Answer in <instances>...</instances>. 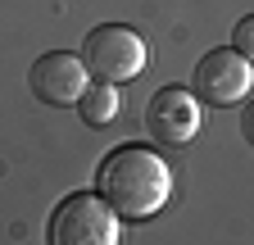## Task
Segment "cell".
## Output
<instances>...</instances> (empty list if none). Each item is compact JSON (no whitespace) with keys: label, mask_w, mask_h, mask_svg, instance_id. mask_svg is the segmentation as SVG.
<instances>
[{"label":"cell","mask_w":254,"mask_h":245,"mask_svg":"<svg viewBox=\"0 0 254 245\" xmlns=\"http://www.w3.org/2000/svg\"><path fill=\"white\" fill-rule=\"evenodd\" d=\"M145 127L159 145H186L200 132V96L186 86H159L145 105Z\"/></svg>","instance_id":"cell-6"},{"label":"cell","mask_w":254,"mask_h":245,"mask_svg":"<svg viewBox=\"0 0 254 245\" xmlns=\"http://www.w3.org/2000/svg\"><path fill=\"white\" fill-rule=\"evenodd\" d=\"M95 191L118 209V218L145 223V218H154V213L168 204L173 173L159 159V150H150L141 141H127V145L109 150L100 159V168H95Z\"/></svg>","instance_id":"cell-1"},{"label":"cell","mask_w":254,"mask_h":245,"mask_svg":"<svg viewBox=\"0 0 254 245\" xmlns=\"http://www.w3.org/2000/svg\"><path fill=\"white\" fill-rule=\"evenodd\" d=\"M123 109V96H118V82H91L86 96L77 100V114L86 127H109Z\"/></svg>","instance_id":"cell-7"},{"label":"cell","mask_w":254,"mask_h":245,"mask_svg":"<svg viewBox=\"0 0 254 245\" xmlns=\"http://www.w3.org/2000/svg\"><path fill=\"white\" fill-rule=\"evenodd\" d=\"M232 46H236L245 59H254V14H245V18L236 23V32H232Z\"/></svg>","instance_id":"cell-8"},{"label":"cell","mask_w":254,"mask_h":245,"mask_svg":"<svg viewBox=\"0 0 254 245\" xmlns=\"http://www.w3.org/2000/svg\"><path fill=\"white\" fill-rule=\"evenodd\" d=\"M254 86V59H245L236 46L227 50H204L195 73H190V91L200 96V105H213V109H227V105H241Z\"/></svg>","instance_id":"cell-4"},{"label":"cell","mask_w":254,"mask_h":245,"mask_svg":"<svg viewBox=\"0 0 254 245\" xmlns=\"http://www.w3.org/2000/svg\"><path fill=\"white\" fill-rule=\"evenodd\" d=\"M50 245H118V209L95 191H77V195H64L50 213V227H46Z\"/></svg>","instance_id":"cell-2"},{"label":"cell","mask_w":254,"mask_h":245,"mask_svg":"<svg viewBox=\"0 0 254 245\" xmlns=\"http://www.w3.org/2000/svg\"><path fill=\"white\" fill-rule=\"evenodd\" d=\"M82 64L95 82H132L150 64V46L123 23H100L82 41Z\"/></svg>","instance_id":"cell-3"},{"label":"cell","mask_w":254,"mask_h":245,"mask_svg":"<svg viewBox=\"0 0 254 245\" xmlns=\"http://www.w3.org/2000/svg\"><path fill=\"white\" fill-rule=\"evenodd\" d=\"M27 86L41 105H55V109H77V100L86 96L91 86V73L82 64V55H68V50H46L27 73Z\"/></svg>","instance_id":"cell-5"},{"label":"cell","mask_w":254,"mask_h":245,"mask_svg":"<svg viewBox=\"0 0 254 245\" xmlns=\"http://www.w3.org/2000/svg\"><path fill=\"white\" fill-rule=\"evenodd\" d=\"M241 136L254 145V100H250V105H245V114H241Z\"/></svg>","instance_id":"cell-9"}]
</instances>
